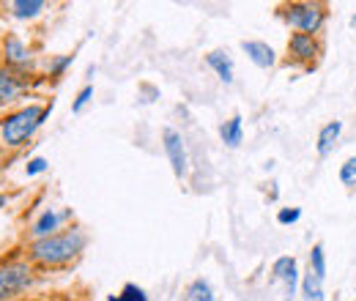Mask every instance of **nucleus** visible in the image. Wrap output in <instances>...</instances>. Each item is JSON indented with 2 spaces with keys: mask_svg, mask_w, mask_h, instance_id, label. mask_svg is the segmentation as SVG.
Here are the masks:
<instances>
[{
  "mask_svg": "<svg viewBox=\"0 0 356 301\" xmlns=\"http://www.w3.org/2000/svg\"><path fill=\"white\" fill-rule=\"evenodd\" d=\"M302 293L307 301H323V279H318L312 271H307L302 279Z\"/></svg>",
  "mask_w": 356,
  "mask_h": 301,
  "instance_id": "13",
  "label": "nucleus"
},
{
  "mask_svg": "<svg viewBox=\"0 0 356 301\" xmlns=\"http://www.w3.org/2000/svg\"><path fill=\"white\" fill-rule=\"evenodd\" d=\"M241 134H244V127H241V115H233L230 121H225L222 127H220V137H222L225 145H230V148H236V145L241 143Z\"/></svg>",
  "mask_w": 356,
  "mask_h": 301,
  "instance_id": "11",
  "label": "nucleus"
},
{
  "mask_svg": "<svg viewBox=\"0 0 356 301\" xmlns=\"http://www.w3.org/2000/svg\"><path fill=\"white\" fill-rule=\"evenodd\" d=\"M121 299L124 301H148L145 299V291L143 288H137V285H124V291H121Z\"/></svg>",
  "mask_w": 356,
  "mask_h": 301,
  "instance_id": "20",
  "label": "nucleus"
},
{
  "mask_svg": "<svg viewBox=\"0 0 356 301\" xmlns=\"http://www.w3.org/2000/svg\"><path fill=\"white\" fill-rule=\"evenodd\" d=\"M351 25H356V14H354V17H351Z\"/></svg>",
  "mask_w": 356,
  "mask_h": 301,
  "instance_id": "26",
  "label": "nucleus"
},
{
  "mask_svg": "<svg viewBox=\"0 0 356 301\" xmlns=\"http://www.w3.org/2000/svg\"><path fill=\"white\" fill-rule=\"evenodd\" d=\"M310 271L318 279H326V258H323V244H315L310 252Z\"/></svg>",
  "mask_w": 356,
  "mask_h": 301,
  "instance_id": "16",
  "label": "nucleus"
},
{
  "mask_svg": "<svg viewBox=\"0 0 356 301\" xmlns=\"http://www.w3.org/2000/svg\"><path fill=\"white\" fill-rule=\"evenodd\" d=\"M47 170V159H33V162H28V175H39V172Z\"/></svg>",
  "mask_w": 356,
  "mask_h": 301,
  "instance_id": "23",
  "label": "nucleus"
},
{
  "mask_svg": "<svg viewBox=\"0 0 356 301\" xmlns=\"http://www.w3.org/2000/svg\"><path fill=\"white\" fill-rule=\"evenodd\" d=\"M31 285V268L22 263H11L0 268V299H8Z\"/></svg>",
  "mask_w": 356,
  "mask_h": 301,
  "instance_id": "4",
  "label": "nucleus"
},
{
  "mask_svg": "<svg viewBox=\"0 0 356 301\" xmlns=\"http://www.w3.org/2000/svg\"><path fill=\"white\" fill-rule=\"evenodd\" d=\"M288 49H291V55H296V58H302V60H307V58H315V55H318V44H315V39L307 36V33H296V36H291Z\"/></svg>",
  "mask_w": 356,
  "mask_h": 301,
  "instance_id": "9",
  "label": "nucleus"
},
{
  "mask_svg": "<svg viewBox=\"0 0 356 301\" xmlns=\"http://www.w3.org/2000/svg\"><path fill=\"white\" fill-rule=\"evenodd\" d=\"M186 301H214V291L206 279H195L186 288Z\"/></svg>",
  "mask_w": 356,
  "mask_h": 301,
  "instance_id": "14",
  "label": "nucleus"
},
{
  "mask_svg": "<svg viewBox=\"0 0 356 301\" xmlns=\"http://www.w3.org/2000/svg\"><path fill=\"white\" fill-rule=\"evenodd\" d=\"M340 131H343V124H340V121H332V124H326V127L321 129V134H318V154H321V156H329V154H332V148H334Z\"/></svg>",
  "mask_w": 356,
  "mask_h": 301,
  "instance_id": "10",
  "label": "nucleus"
},
{
  "mask_svg": "<svg viewBox=\"0 0 356 301\" xmlns=\"http://www.w3.org/2000/svg\"><path fill=\"white\" fill-rule=\"evenodd\" d=\"M299 216H302V209H282L277 214V222L280 225H293V222H299Z\"/></svg>",
  "mask_w": 356,
  "mask_h": 301,
  "instance_id": "22",
  "label": "nucleus"
},
{
  "mask_svg": "<svg viewBox=\"0 0 356 301\" xmlns=\"http://www.w3.org/2000/svg\"><path fill=\"white\" fill-rule=\"evenodd\" d=\"M69 63H72V55H66V58H60V60H55V63H52V72H55V74H60V72H63V69H66Z\"/></svg>",
  "mask_w": 356,
  "mask_h": 301,
  "instance_id": "24",
  "label": "nucleus"
},
{
  "mask_svg": "<svg viewBox=\"0 0 356 301\" xmlns=\"http://www.w3.org/2000/svg\"><path fill=\"white\" fill-rule=\"evenodd\" d=\"M206 63L220 74V80L222 83H233V60H230V55L227 52H222V49H214V52H209L206 55Z\"/></svg>",
  "mask_w": 356,
  "mask_h": 301,
  "instance_id": "8",
  "label": "nucleus"
},
{
  "mask_svg": "<svg viewBox=\"0 0 356 301\" xmlns=\"http://www.w3.org/2000/svg\"><path fill=\"white\" fill-rule=\"evenodd\" d=\"M110 301H124L121 296H110Z\"/></svg>",
  "mask_w": 356,
  "mask_h": 301,
  "instance_id": "25",
  "label": "nucleus"
},
{
  "mask_svg": "<svg viewBox=\"0 0 356 301\" xmlns=\"http://www.w3.org/2000/svg\"><path fill=\"white\" fill-rule=\"evenodd\" d=\"M162 140H165V154L173 165V172L178 178L186 172V148H184V140L176 129H165L162 131Z\"/></svg>",
  "mask_w": 356,
  "mask_h": 301,
  "instance_id": "5",
  "label": "nucleus"
},
{
  "mask_svg": "<svg viewBox=\"0 0 356 301\" xmlns=\"http://www.w3.org/2000/svg\"><path fill=\"white\" fill-rule=\"evenodd\" d=\"M323 17H326V11L318 3H291L288 6V14H285L288 25L296 28V31H302V33H307V36H312L323 25Z\"/></svg>",
  "mask_w": 356,
  "mask_h": 301,
  "instance_id": "3",
  "label": "nucleus"
},
{
  "mask_svg": "<svg viewBox=\"0 0 356 301\" xmlns=\"http://www.w3.org/2000/svg\"><path fill=\"white\" fill-rule=\"evenodd\" d=\"M3 203H6V197H3V195H0V206H3Z\"/></svg>",
  "mask_w": 356,
  "mask_h": 301,
  "instance_id": "27",
  "label": "nucleus"
},
{
  "mask_svg": "<svg viewBox=\"0 0 356 301\" xmlns=\"http://www.w3.org/2000/svg\"><path fill=\"white\" fill-rule=\"evenodd\" d=\"M52 113V104L49 107H25L14 115H8L3 124H0V140L6 145H22L33 131L44 124V118Z\"/></svg>",
  "mask_w": 356,
  "mask_h": 301,
  "instance_id": "1",
  "label": "nucleus"
},
{
  "mask_svg": "<svg viewBox=\"0 0 356 301\" xmlns=\"http://www.w3.org/2000/svg\"><path fill=\"white\" fill-rule=\"evenodd\" d=\"M17 93H19V83L14 80V74L0 72V104L14 101V99H17Z\"/></svg>",
  "mask_w": 356,
  "mask_h": 301,
  "instance_id": "15",
  "label": "nucleus"
},
{
  "mask_svg": "<svg viewBox=\"0 0 356 301\" xmlns=\"http://www.w3.org/2000/svg\"><path fill=\"white\" fill-rule=\"evenodd\" d=\"M83 247H86V236L80 230H72V233L39 238L31 247V255L36 260H42V263H66V260L74 258Z\"/></svg>",
  "mask_w": 356,
  "mask_h": 301,
  "instance_id": "2",
  "label": "nucleus"
},
{
  "mask_svg": "<svg viewBox=\"0 0 356 301\" xmlns=\"http://www.w3.org/2000/svg\"><path fill=\"white\" fill-rule=\"evenodd\" d=\"M241 49L250 55V60L255 63V66H261V69H268V66H274V49L264 42H244L241 44Z\"/></svg>",
  "mask_w": 356,
  "mask_h": 301,
  "instance_id": "7",
  "label": "nucleus"
},
{
  "mask_svg": "<svg viewBox=\"0 0 356 301\" xmlns=\"http://www.w3.org/2000/svg\"><path fill=\"white\" fill-rule=\"evenodd\" d=\"M6 55H8V60L11 63H22V60H28V47L19 42V39H8L6 42Z\"/></svg>",
  "mask_w": 356,
  "mask_h": 301,
  "instance_id": "18",
  "label": "nucleus"
},
{
  "mask_svg": "<svg viewBox=\"0 0 356 301\" xmlns=\"http://www.w3.org/2000/svg\"><path fill=\"white\" fill-rule=\"evenodd\" d=\"M44 8V3L42 0H14V14L17 17H36L39 11Z\"/></svg>",
  "mask_w": 356,
  "mask_h": 301,
  "instance_id": "17",
  "label": "nucleus"
},
{
  "mask_svg": "<svg viewBox=\"0 0 356 301\" xmlns=\"http://www.w3.org/2000/svg\"><path fill=\"white\" fill-rule=\"evenodd\" d=\"M274 277L285 282V296L291 299L296 293V279H299V271H296V258H280L274 263Z\"/></svg>",
  "mask_w": 356,
  "mask_h": 301,
  "instance_id": "6",
  "label": "nucleus"
},
{
  "mask_svg": "<svg viewBox=\"0 0 356 301\" xmlns=\"http://www.w3.org/2000/svg\"><path fill=\"white\" fill-rule=\"evenodd\" d=\"M66 219V214H55L52 209L49 211H44V214L36 219V225H33V233L39 236V238H47V236H52V230L60 225Z\"/></svg>",
  "mask_w": 356,
  "mask_h": 301,
  "instance_id": "12",
  "label": "nucleus"
},
{
  "mask_svg": "<svg viewBox=\"0 0 356 301\" xmlns=\"http://www.w3.org/2000/svg\"><path fill=\"white\" fill-rule=\"evenodd\" d=\"M340 181H343L346 186H356V156L348 159V162L340 168Z\"/></svg>",
  "mask_w": 356,
  "mask_h": 301,
  "instance_id": "19",
  "label": "nucleus"
},
{
  "mask_svg": "<svg viewBox=\"0 0 356 301\" xmlns=\"http://www.w3.org/2000/svg\"><path fill=\"white\" fill-rule=\"evenodd\" d=\"M90 96H93V88L86 86V88H83V90H80V93H77V99H74V104H72V110H74V113H83V107H86V104H88V101H90Z\"/></svg>",
  "mask_w": 356,
  "mask_h": 301,
  "instance_id": "21",
  "label": "nucleus"
}]
</instances>
